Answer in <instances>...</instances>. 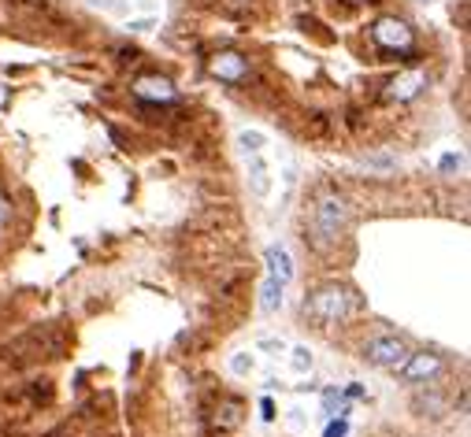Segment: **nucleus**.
<instances>
[{"instance_id": "1", "label": "nucleus", "mask_w": 471, "mask_h": 437, "mask_svg": "<svg viewBox=\"0 0 471 437\" xmlns=\"http://www.w3.org/2000/svg\"><path fill=\"white\" fill-rule=\"evenodd\" d=\"M349 308H352V300H349V293L341 286H323V290H316L304 300V315L312 323H320V327L341 323L349 315Z\"/></svg>"}, {"instance_id": "2", "label": "nucleus", "mask_w": 471, "mask_h": 437, "mask_svg": "<svg viewBox=\"0 0 471 437\" xmlns=\"http://www.w3.org/2000/svg\"><path fill=\"white\" fill-rule=\"evenodd\" d=\"M345 219H349L345 201H338V196H323V201L316 204V215H312V242H316L320 249H331L338 242V233L345 230Z\"/></svg>"}, {"instance_id": "3", "label": "nucleus", "mask_w": 471, "mask_h": 437, "mask_svg": "<svg viewBox=\"0 0 471 437\" xmlns=\"http://www.w3.org/2000/svg\"><path fill=\"white\" fill-rule=\"evenodd\" d=\"M398 371H401V378H405L409 385L435 382V378L442 375V356H435V352H409L405 364H401Z\"/></svg>"}, {"instance_id": "4", "label": "nucleus", "mask_w": 471, "mask_h": 437, "mask_svg": "<svg viewBox=\"0 0 471 437\" xmlns=\"http://www.w3.org/2000/svg\"><path fill=\"white\" fill-rule=\"evenodd\" d=\"M371 37H375V45H382V49H409V45H412V30H409V23L398 19V15L379 19V23L371 26Z\"/></svg>"}, {"instance_id": "5", "label": "nucleus", "mask_w": 471, "mask_h": 437, "mask_svg": "<svg viewBox=\"0 0 471 437\" xmlns=\"http://www.w3.org/2000/svg\"><path fill=\"white\" fill-rule=\"evenodd\" d=\"M134 97L145 100V104H171V100H178V90H175L171 78L149 74V78H138L134 82Z\"/></svg>"}, {"instance_id": "6", "label": "nucleus", "mask_w": 471, "mask_h": 437, "mask_svg": "<svg viewBox=\"0 0 471 437\" xmlns=\"http://www.w3.org/2000/svg\"><path fill=\"white\" fill-rule=\"evenodd\" d=\"M405 356H409V348H405V341L401 337H375L371 345H368V360L375 364V367H401L405 364Z\"/></svg>"}, {"instance_id": "7", "label": "nucleus", "mask_w": 471, "mask_h": 437, "mask_svg": "<svg viewBox=\"0 0 471 437\" xmlns=\"http://www.w3.org/2000/svg\"><path fill=\"white\" fill-rule=\"evenodd\" d=\"M208 71L219 82H242V78H249V60L242 52H219V56H212Z\"/></svg>"}, {"instance_id": "8", "label": "nucleus", "mask_w": 471, "mask_h": 437, "mask_svg": "<svg viewBox=\"0 0 471 437\" xmlns=\"http://www.w3.org/2000/svg\"><path fill=\"white\" fill-rule=\"evenodd\" d=\"M423 90H427V74L423 71H405L386 86V97L389 100H416Z\"/></svg>"}, {"instance_id": "9", "label": "nucleus", "mask_w": 471, "mask_h": 437, "mask_svg": "<svg viewBox=\"0 0 471 437\" xmlns=\"http://www.w3.org/2000/svg\"><path fill=\"white\" fill-rule=\"evenodd\" d=\"M264 263H267V278H274L279 286H290L293 282V256L283 249V245H271L264 252Z\"/></svg>"}, {"instance_id": "10", "label": "nucleus", "mask_w": 471, "mask_h": 437, "mask_svg": "<svg viewBox=\"0 0 471 437\" xmlns=\"http://www.w3.org/2000/svg\"><path fill=\"white\" fill-rule=\"evenodd\" d=\"M249 189H253L256 196H267V193H271V171H267V164L260 160V152L249 156Z\"/></svg>"}, {"instance_id": "11", "label": "nucleus", "mask_w": 471, "mask_h": 437, "mask_svg": "<svg viewBox=\"0 0 471 437\" xmlns=\"http://www.w3.org/2000/svg\"><path fill=\"white\" fill-rule=\"evenodd\" d=\"M283 290H286V286H279L274 278H264V286H260V308H264V311H279V308H283Z\"/></svg>"}, {"instance_id": "12", "label": "nucleus", "mask_w": 471, "mask_h": 437, "mask_svg": "<svg viewBox=\"0 0 471 437\" xmlns=\"http://www.w3.org/2000/svg\"><path fill=\"white\" fill-rule=\"evenodd\" d=\"M416 412H430V415L438 419V415L446 412V401H442V396H435V393H430V396L419 393V396H416Z\"/></svg>"}, {"instance_id": "13", "label": "nucleus", "mask_w": 471, "mask_h": 437, "mask_svg": "<svg viewBox=\"0 0 471 437\" xmlns=\"http://www.w3.org/2000/svg\"><path fill=\"white\" fill-rule=\"evenodd\" d=\"M238 145H242V148L253 156V152H260V148L267 145V138H264L260 130H242V134H238Z\"/></svg>"}, {"instance_id": "14", "label": "nucleus", "mask_w": 471, "mask_h": 437, "mask_svg": "<svg viewBox=\"0 0 471 437\" xmlns=\"http://www.w3.org/2000/svg\"><path fill=\"white\" fill-rule=\"evenodd\" d=\"M293 371H312V352L308 348H293Z\"/></svg>"}, {"instance_id": "15", "label": "nucleus", "mask_w": 471, "mask_h": 437, "mask_svg": "<svg viewBox=\"0 0 471 437\" xmlns=\"http://www.w3.org/2000/svg\"><path fill=\"white\" fill-rule=\"evenodd\" d=\"M345 433H349V423H345V419H334V423L323 430V437H345Z\"/></svg>"}, {"instance_id": "16", "label": "nucleus", "mask_w": 471, "mask_h": 437, "mask_svg": "<svg viewBox=\"0 0 471 437\" xmlns=\"http://www.w3.org/2000/svg\"><path fill=\"white\" fill-rule=\"evenodd\" d=\"M234 375H245V371H253V356H234Z\"/></svg>"}, {"instance_id": "17", "label": "nucleus", "mask_w": 471, "mask_h": 437, "mask_svg": "<svg viewBox=\"0 0 471 437\" xmlns=\"http://www.w3.org/2000/svg\"><path fill=\"white\" fill-rule=\"evenodd\" d=\"M12 223V201H8V196H0V230H5Z\"/></svg>"}, {"instance_id": "18", "label": "nucleus", "mask_w": 471, "mask_h": 437, "mask_svg": "<svg viewBox=\"0 0 471 437\" xmlns=\"http://www.w3.org/2000/svg\"><path fill=\"white\" fill-rule=\"evenodd\" d=\"M457 167H460V156H453V152L442 156V171H457Z\"/></svg>"}, {"instance_id": "19", "label": "nucleus", "mask_w": 471, "mask_h": 437, "mask_svg": "<svg viewBox=\"0 0 471 437\" xmlns=\"http://www.w3.org/2000/svg\"><path fill=\"white\" fill-rule=\"evenodd\" d=\"M260 412H264V419H274V404H271V401H264Z\"/></svg>"}, {"instance_id": "20", "label": "nucleus", "mask_w": 471, "mask_h": 437, "mask_svg": "<svg viewBox=\"0 0 471 437\" xmlns=\"http://www.w3.org/2000/svg\"><path fill=\"white\" fill-rule=\"evenodd\" d=\"M419 5H435V0H419Z\"/></svg>"}]
</instances>
